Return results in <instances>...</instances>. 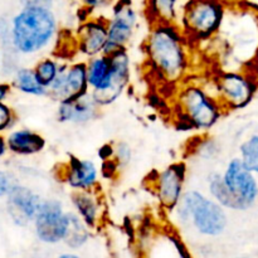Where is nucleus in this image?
Instances as JSON below:
<instances>
[{
    "mask_svg": "<svg viewBox=\"0 0 258 258\" xmlns=\"http://www.w3.org/2000/svg\"><path fill=\"white\" fill-rule=\"evenodd\" d=\"M224 5L221 0H189L181 9L180 29L188 40L209 39L221 28Z\"/></svg>",
    "mask_w": 258,
    "mask_h": 258,
    "instance_id": "39448f33",
    "label": "nucleus"
},
{
    "mask_svg": "<svg viewBox=\"0 0 258 258\" xmlns=\"http://www.w3.org/2000/svg\"><path fill=\"white\" fill-rule=\"evenodd\" d=\"M23 8H44L52 9L54 0H20Z\"/></svg>",
    "mask_w": 258,
    "mask_h": 258,
    "instance_id": "a878e982",
    "label": "nucleus"
},
{
    "mask_svg": "<svg viewBox=\"0 0 258 258\" xmlns=\"http://www.w3.org/2000/svg\"><path fill=\"white\" fill-rule=\"evenodd\" d=\"M107 25V43L103 53L110 54L127 47L138 25V13L131 0H117L113 3Z\"/></svg>",
    "mask_w": 258,
    "mask_h": 258,
    "instance_id": "0eeeda50",
    "label": "nucleus"
},
{
    "mask_svg": "<svg viewBox=\"0 0 258 258\" xmlns=\"http://www.w3.org/2000/svg\"><path fill=\"white\" fill-rule=\"evenodd\" d=\"M10 87L9 85H0V102L7 97V95L9 93Z\"/></svg>",
    "mask_w": 258,
    "mask_h": 258,
    "instance_id": "c85d7f7f",
    "label": "nucleus"
},
{
    "mask_svg": "<svg viewBox=\"0 0 258 258\" xmlns=\"http://www.w3.org/2000/svg\"><path fill=\"white\" fill-rule=\"evenodd\" d=\"M62 180L75 190H92L98 185V169L92 160L72 156L62 169Z\"/></svg>",
    "mask_w": 258,
    "mask_h": 258,
    "instance_id": "ddd939ff",
    "label": "nucleus"
},
{
    "mask_svg": "<svg viewBox=\"0 0 258 258\" xmlns=\"http://www.w3.org/2000/svg\"><path fill=\"white\" fill-rule=\"evenodd\" d=\"M57 258H78L77 256H75V254H70V253H64L62 254V256L57 257Z\"/></svg>",
    "mask_w": 258,
    "mask_h": 258,
    "instance_id": "7c9ffc66",
    "label": "nucleus"
},
{
    "mask_svg": "<svg viewBox=\"0 0 258 258\" xmlns=\"http://www.w3.org/2000/svg\"><path fill=\"white\" fill-rule=\"evenodd\" d=\"M5 150H7V144H5L4 139L0 138V156L4 155Z\"/></svg>",
    "mask_w": 258,
    "mask_h": 258,
    "instance_id": "c756f323",
    "label": "nucleus"
},
{
    "mask_svg": "<svg viewBox=\"0 0 258 258\" xmlns=\"http://www.w3.org/2000/svg\"><path fill=\"white\" fill-rule=\"evenodd\" d=\"M42 201L43 199L34 191L18 184L8 194L9 212L14 221L19 224L34 221Z\"/></svg>",
    "mask_w": 258,
    "mask_h": 258,
    "instance_id": "4468645a",
    "label": "nucleus"
},
{
    "mask_svg": "<svg viewBox=\"0 0 258 258\" xmlns=\"http://www.w3.org/2000/svg\"><path fill=\"white\" fill-rule=\"evenodd\" d=\"M72 204L77 214L87 227H95L100 218L101 201L95 189L92 190H75L72 193Z\"/></svg>",
    "mask_w": 258,
    "mask_h": 258,
    "instance_id": "dca6fc26",
    "label": "nucleus"
},
{
    "mask_svg": "<svg viewBox=\"0 0 258 258\" xmlns=\"http://www.w3.org/2000/svg\"><path fill=\"white\" fill-rule=\"evenodd\" d=\"M176 209L181 221L191 222L194 228L204 236H219L228 224L223 207L198 190L184 191Z\"/></svg>",
    "mask_w": 258,
    "mask_h": 258,
    "instance_id": "20e7f679",
    "label": "nucleus"
},
{
    "mask_svg": "<svg viewBox=\"0 0 258 258\" xmlns=\"http://www.w3.org/2000/svg\"><path fill=\"white\" fill-rule=\"evenodd\" d=\"M180 0H146L149 17L153 23H175Z\"/></svg>",
    "mask_w": 258,
    "mask_h": 258,
    "instance_id": "a211bd4d",
    "label": "nucleus"
},
{
    "mask_svg": "<svg viewBox=\"0 0 258 258\" xmlns=\"http://www.w3.org/2000/svg\"><path fill=\"white\" fill-rule=\"evenodd\" d=\"M15 86L22 92L33 96H48V88H45L38 81L34 70L30 68H22L15 76Z\"/></svg>",
    "mask_w": 258,
    "mask_h": 258,
    "instance_id": "aec40b11",
    "label": "nucleus"
},
{
    "mask_svg": "<svg viewBox=\"0 0 258 258\" xmlns=\"http://www.w3.org/2000/svg\"><path fill=\"white\" fill-rule=\"evenodd\" d=\"M115 155L120 164H127L131 158V150L125 144H118L117 148L115 149Z\"/></svg>",
    "mask_w": 258,
    "mask_h": 258,
    "instance_id": "bb28decb",
    "label": "nucleus"
},
{
    "mask_svg": "<svg viewBox=\"0 0 258 258\" xmlns=\"http://www.w3.org/2000/svg\"><path fill=\"white\" fill-rule=\"evenodd\" d=\"M145 43V54L153 73L166 83L185 78L189 67L188 38L175 23H153Z\"/></svg>",
    "mask_w": 258,
    "mask_h": 258,
    "instance_id": "f257e3e1",
    "label": "nucleus"
},
{
    "mask_svg": "<svg viewBox=\"0 0 258 258\" xmlns=\"http://www.w3.org/2000/svg\"><path fill=\"white\" fill-rule=\"evenodd\" d=\"M17 185L12 174L7 171H0V197L8 196L14 186Z\"/></svg>",
    "mask_w": 258,
    "mask_h": 258,
    "instance_id": "b1692460",
    "label": "nucleus"
},
{
    "mask_svg": "<svg viewBox=\"0 0 258 258\" xmlns=\"http://www.w3.org/2000/svg\"><path fill=\"white\" fill-rule=\"evenodd\" d=\"M227 189L239 206V211H247L258 198V184L253 173L244 166L241 158H234L222 174Z\"/></svg>",
    "mask_w": 258,
    "mask_h": 258,
    "instance_id": "9d476101",
    "label": "nucleus"
},
{
    "mask_svg": "<svg viewBox=\"0 0 258 258\" xmlns=\"http://www.w3.org/2000/svg\"><path fill=\"white\" fill-rule=\"evenodd\" d=\"M90 92L87 80V62L62 64L54 82L48 88V96L57 102H68Z\"/></svg>",
    "mask_w": 258,
    "mask_h": 258,
    "instance_id": "6e6552de",
    "label": "nucleus"
},
{
    "mask_svg": "<svg viewBox=\"0 0 258 258\" xmlns=\"http://www.w3.org/2000/svg\"><path fill=\"white\" fill-rule=\"evenodd\" d=\"M82 4L85 5L86 8L91 10H96V9H103V8L108 7L111 4L108 0H81Z\"/></svg>",
    "mask_w": 258,
    "mask_h": 258,
    "instance_id": "cd10ccee",
    "label": "nucleus"
},
{
    "mask_svg": "<svg viewBox=\"0 0 258 258\" xmlns=\"http://www.w3.org/2000/svg\"><path fill=\"white\" fill-rule=\"evenodd\" d=\"M208 189L212 198L218 202L223 208L239 211V206L231 191L227 189L223 181V176L219 173H212L208 178Z\"/></svg>",
    "mask_w": 258,
    "mask_h": 258,
    "instance_id": "6ab92c4d",
    "label": "nucleus"
},
{
    "mask_svg": "<svg viewBox=\"0 0 258 258\" xmlns=\"http://www.w3.org/2000/svg\"><path fill=\"white\" fill-rule=\"evenodd\" d=\"M13 121H14V115H13L12 110L4 103L0 102V131L9 127Z\"/></svg>",
    "mask_w": 258,
    "mask_h": 258,
    "instance_id": "393cba45",
    "label": "nucleus"
},
{
    "mask_svg": "<svg viewBox=\"0 0 258 258\" xmlns=\"http://www.w3.org/2000/svg\"><path fill=\"white\" fill-rule=\"evenodd\" d=\"M216 97L226 110H239L248 105L256 92V83L239 72H223L214 78Z\"/></svg>",
    "mask_w": 258,
    "mask_h": 258,
    "instance_id": "423d86ee",
    "label": "nucleus"
},
{
    "mask_svg": "<svg viewBox=\"0 0 258 258\" xmlns=\"http://www.w3.org/2000/svg\"><path fill=\"white\" fill-rule=\"evenodd\" d=\"M241 160L252 173L258 174V135L247 139L239 146Z\"/></svg>",
    "mask_w": 258,
    "mask_h": 258,
    "instance_id": "5701e85b",
    "label": "nucleus"
},
{
    "mask_svg": "<svg viewBox=\"0 0 258 258\" xmlns=\"http://www.w3.org/2000/svg\"><path fill=\"white\" fill-rule=\"evenodd\" d=\"M68 217H70V227H68L64 241L72 248H78V247L83 246L88 239L87 224L77 213L68 212Z\"/></svg>",
    "mask_w": 258,
    "mask_h": 258,
    "instance_id": "412c9836",
    "label": "nucleus"
},
{
    "mask_svg": "<svg viewBox=\"0 0 258 258\" xmlns=\"http://www.w3.org/2000/svg\"><path fill=\"white\" fill-rule=\"evenodd\" d=\"M35 231L40 241L45 243H58L64 241L70 227L68 212L63 211L62 203L57 199H44L38 209Z\"/></svg>",
    "mask_w": 258,
    "mask_h": 258,
    "instance_id": "1a4fd4ad",
    "label": "nucleus"
},
{
    "mask_svg": "<svg viewBox=\"0 0 258 258\" xmlns=\"http://www.w3.org/2000/svg\"><path fill=\"white\" fill-rule=\"evenodd\" d=\"M45 139L28 128L14 131L8 138V148L19 155H34L45 148Z\"/></svg>",
    "mask_w": 258,
    "mask_h": 258,
    "instance_id": "f3484780",
    "label": "nucleus"
},
{
    "mask_svg": "<svg viewBox=\"0 0 258 258\" xmlns=\"http://www.w3.org/2000/svg\"><path fill=\"white\" fill-rule=\"evenodd\" d=\"M108 2H110L111 4H113V3H115V2H117V0H108Z\"/></svg>",
    "mask_w": 258,
    "mask_h": 258,
    "instance_id": "2f4dec72",
    "label": "nucleus"
},
{
    "mask_svg": "<svg viewBox=\"0 0 258 258\" xmlns=\"http://www.w3.org/2000/svg\"><path fill=\"white\" fill-rule=\"evenodd\" d=\"M176 105L181 123L191 130H209L224 113L216 95H211L207 88L197 83H186L180 88Z\"/></svg>",
    "mask_w": 258,
    "mask_h": 258,
    "instance_id": "7ed1b4c3",
    "label": "nucleus"
},
{
    "mask_svg": "<svg viewBox=\"0 0 258 258\" xmlns=\"http://www.w3.org/2000/svg\"><path fill=\"white\" fill-rule=\"evenodd\" d=\"M57 30L58 22L52 9L23 8L13 19V45L23 54L40 52L52 42Z\"/></svg>",
    "mask_w": 258,
    "mask_h": 258,
    "instance_id": "f03ea898",
    "label": "nucleus"
},
{
    "mask_svg": "<svg viewBox=\"0 0 258 258\" xmlns=\"http://www.w3.org/2000/svg\"><path fill=\"white\" fill-rule=\"evenodd\" d=\"M62 64L59 60L54 59V58H43L42 60L37 63L34 67V73L37 76L38 81L44 86L45 88H49L50 85L54 82L57 78L58 73H59Z\"/></svg>",
    "mask_w": 258,
    "mask_h": 258,
    "instance_id": "4be33fe9",
    "label": "nucleus"
},
{
    "mask_svg": "<svg viewBox=\"0 0 258 258\" xmlns=\"http://www.w3.org/2000/svg\"><path fill=\"white\" fill-rule=\"evenodd\" d=\"M186 168L183 163H174L153 179V190L161 206L168 211L178 207L184 194Z\"/></svg>",
    "mask_w": 258,
    "mask_h": 258,
    "instance_id": "9b49d317",
    "label": "nucleus"
},
{
    "mask_svg": "<svg viewBox=\"0 0 258 258\" xmlns=\"http://www.w3.org/2000/svg\"><path fill=\"white\" fill-rule=\"evenodd\" d=\"M100 107L91 91L75 101L62 102L58 106L57 118L59 122L87 123L95 120L100 113Z\"/></svg>",
    "mask_w": 258,
    "mask_h": 258,
    "instance_id": "2eb2a0df",
    "label": "nucleus"
},
{
    "mask_svg": "<svg viewBox=\"0 0 258 258\" xmlns=\"http://www.w3.org/2000/svg\"><path fill=\"white\" fill-rule=\"evenodd\" d=\"M108 25L105 18H90L78 27L76 49L86 58H93L105 52Z\"/></svg>",
    "mask_w": 258,
    "mask_h": 258,
    "instance_id": "f8f14e48",
    "label": "nucleus"
}]
</instances>
